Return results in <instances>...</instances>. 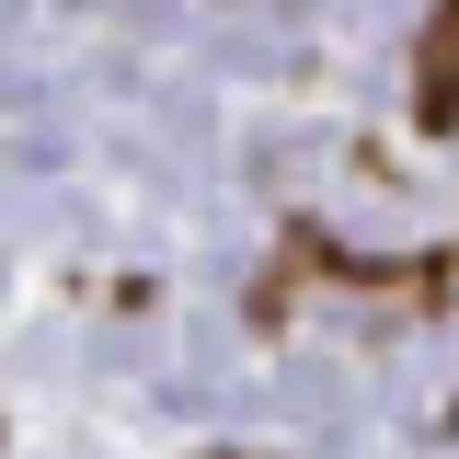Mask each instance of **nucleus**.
<instances>
[{"mask_svg":"<svg viewBox=\"0 0 459 459\" xmlns=\"http://www.w3.org/2000/svg\"><path fill=\"white\" fill-rule=\"evenodd\" d=\"M413 126H437V138L459 126V12H437L413 47Z\"/></svg>","mask_w":459,"mask_h":459,"instance_id":"1","label":"nucleus"},{"mask_svg":"<svg viewBox=\"0 0 459 459\" xmlns=\"http://www.w3.org/2000/svg\"><path fill=\"white\" fill-rule=\"evenodd\" d=\"M219 459H264V448H219Z\"/></svg>","mask_w":459,"mask_h":459,"instance_id":"2","label":"nucleus"},{"mask_svg":"<svg viewBox=\"0 0 459 459\" xmlns=\"http://www.w3.org/2000/svg\"><path fill=\"white\" fill-rule=\"evenodd\" d=\"M448 12H459V0H448Z\"/></svg>","mask_w":459,"mask_h":459,"instance_id":"3","label":"nucleus"}]
</instances>
